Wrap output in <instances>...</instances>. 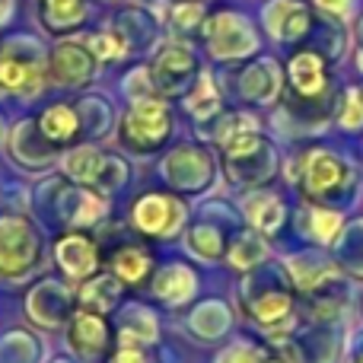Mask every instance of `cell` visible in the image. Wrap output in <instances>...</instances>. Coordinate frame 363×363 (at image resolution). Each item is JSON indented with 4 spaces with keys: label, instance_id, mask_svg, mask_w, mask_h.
<instances>
[{
    "label": "cell",
    "instance_id": "1",
    "mask_svg": "<svg viewBox=\"0 0 363 363\" xmlns=\"http://www.w3.org/2000/svg\"><path fill=\"white\" fill-rule=\"evenodd\" d=\"M169 108L160 99H138L131 102L125 121H121V140L134 153H150L169 138Z\"/></svg>",
    "mask_w": 363,
    "mask_h": 363
},
{
    "label": "cell",
    "instance_id": "2",
    "mask_svg": "<svg viewBox=\"0 0 363 363\" xmlns=\"http://www.w3.org/2000/svg\"><path fill=\"white\" fill-rule=\"evenodd\" d=\"M38 262V236L26 220H0V274L19 277Z\"/></svg>",
    "mask_w": 363,
    "mask_h": 363
},
{
    "label": "cell",
    "instance_id": "3",
    "mask_svg": "<svg viewBox=\"0 0 363 363\" xmlns=\"http://www.w3.org/2000/svg\"><path fill=\"white\" fill-rule=\"evenodd\" d=\"M134 226L147 236H160L169 239L176 236V230L185 220V204L169 194H144V198L134 204Z\"/></svg>",
    "mask_w": 363,
    "mask_h": 363
},
{
    "label": "cell",
    "instance_id": "4",
    "mask_svg": "<svg viewBox=\"0 0 363 363\" xmlns=\"http://www.w3.org/2000/svg\"><path fill=\"white\" fill-rule=\"evenodd\" d=\"M204 38L211 42V51L217 57H242L255 48V35H252L249 23L233 13H217L204 23Z\"/></svg>",
    "mask_w": 363,
    "mask_h": 363
},
{
    "label": "cell",
    "instance_id": "5",
    "mask_svg": "<svg viewBox=\"0 0 363 363\" xmlns=\"http://www.w3.org/2000/svg\"><path fill=\"white\" fill-rule=\"evenodd\" d=\"M67 341L74 347V354H80L86 363H96L102 357V351L108 347V325L99 313H89V309H80V313L70 319V332Z\"/></svg>",
    "mask_w": 363,
    "mask_h": 363
},
{
    "label": "cell",
    "instance_id": "6",
    "mask_svg": "<svg viewBox=\"0 0 363 363\" xmlns=\"http://www.w3.org/2000/svg\"><path fill=\"white\" fill-rule=\"evenodd\" d=\"M93 67H96V61L89 57V51H83L74 42L57 45L51 51V83H61V86L86 83L93 77Z\"/></svg>",
    "mask_w": 363,
    "mask_h": 363
},
{
    "label": "cell",
    "instance_id": "7",
    "mask_svg": "<svg viewBox=\"0 0 363 363\" xmlns=\"http://www.w3.org/2000/svg\"><path fill=\"white\" fill-rule=\"evenodd\" d=\"M153 86H160L163 93H176L182 89V83H185L188 74H194V57L188 48H182V45H166L163 51L157 55V61H153Z\"/></svg>",
    "mask_w": 363,
    "mask_h": 363
},
{
    "label": "cell",
    "instance_id": "8",
    "mask_svg": "<svg viewBox=\"0 0 363 363\" xmlns=\"http://www.w3.org/2000/svg\"><path fill=\"white\" fill-rule=\"evenodd\" d=\"M345 182V166L335 153L328 150H313L303 160V185L313 194H328Z\"/></svg>",
    "mask_w": 363,
    "mask_h": 363
},
{
    "label": "cell",
    "instance_id": "9",
    "mask_svg": "<svg viewBox=\"0 0 363 363\" xmlns=\"http://www.w3.org/2000/svg\"><path fill=\"white\" fill-rule=\"evenodd\" d=\"M264 26L271 29L274 38H300L309 32V10L296 0H274L264 10Z\"/></svg>",
    "mask_w": 363,
    "mask_h": 363
},
{
    "label": "cell",
    "instance_id": "10",
    "mask_svg": "<svg viewBox=\"0 0 363 363\" xmlns=\"http://www.w3.org/2000/svg\"><path fill=\"white\" fill-rule=\"evenodd\" d=\"M287 77H290L296 93L315 96L322 86H325V64H322V57L315 55V51H296V55L290 57Z\"/></svg>",
    "mask_w": 363,
    "mask_h": 363
},
{
    "label": "cell",
    "instance_id": "11",
    "mask_svg": "<svg viewBox=\"0 0 363 363\" xmlns=\"http://www.w3.org/2000/svg\"><path fill=\"white\" fill-rule=\"evenodd\" d=\"M57 262L70 277H86L96 268V245L80 233H70L57 242Z\"/></svg>",
    "mask_w": 363,
    "mask_h": 363
},
{
    "label": "cell",
    "instance_id": "12",
    "mask_svg": "<svg viewBox=\"0 0 363 363\" xmlns=\"http://www.w3.org/2000/svg\"><path fill=\"white\" fill-rule=\"evenodd\" d=\"M115 160L102 157L96 147H80V150H74L67 160H64V169H67L70 179L83 182V185H102V179H106V169H112Z\"/></svg>",
    "mask_w": 363,
    "mask_h": 363
},
{
    "label": "cell",
    "instance_id": "13",
    "mask_svg": "<svg viewBox=\"0 0 363 363\" xmlns=\"http://www.w3.org/2000/svg\"><path fill=\"white\" fill-rule=\"evenodd\" d=\"M0 89L4 93H35L38 89V70L26 61H16L6 51H0Z\"/></svg>",
    "mask_w": 363,
    "mask_h": 363
},
{
    "label": "cell",
    "instance_id": "14",
    "mask_svg": "<svg viewBox=\"0 0 363 363\" xmlns=\"http://www.w3.org/2000/svg\"><path fill=\"white\" fill-rule=\"evenodd\" d=\"M153 294L166 303H182L194 294V274L185 268V264H169L157 274L153 281Z\"/></svg>",
    "mask_w": 363,
    "mask_h": 363
},
{
    "label": "cell",
    "instance_id": "15",
    "mask_svg": "<svg viewBox=\"0 0 363 363\" xmlns=\"http://www.w3.org/2000/svg\"><path fill=\"white\" fill-rule=\"evenodd\" d=\"M42 134L51 140V144H70V140L80 134V115L70 106L57 102L48 112L42 115Z\"/></svg>",
    "mask_w": 363,
    "mask_h": 363
},
{
    "label": "cell",
    "instance_id": "16",
    "mask_svg": "<svg viewBox=\"0 0 363 363\" xmlns=\"http://www.w3.org/2000/svg\"><path fill=\"white\" fill-rule=\"evenodd\" d=\"M245 217L252 220L258 233H274L284 223V204L274 194H255L245 201Z\"/></svg>",
    "mask_w": 363,
    "mask_h": 363
},
{
    "label": "cell",
    "instance_id": "17",
    "mask_svg": "<svg viewBox=\"0 0 363 363\" xmlns=\"http://www.w3.org/2000/svg\"><path fill=\"white\" fill-rule=\"evenodd\" d=\"M42 19L51 32H67L83 19V0H45Z\"/></svg>",
    "mask_w": 363,
    "mask_h": 363
},
{
    "label": "cell",
    "instance_id": "18",
    "mask_svg": "<svg viewBox=\"0 0 363 363\" xmlns=\"http://www.w3.org/2000/svg\"><path fill=\"white\" fill-rule=\"evenodd\" d=\"M112 268L118 271L121 281L138 284V281H144V277L150 274V255H147L144 249H138V245H125V249L115 252Z\"/></svg>",
    "mask_w": 363,
    "mask_h": 363
},
{
    "label": "cell",
    "instance_id": "19",
    "mask_svg": "<svg viewBox=\"0 0 363 363\" xmlns=\"http://www.w3.org/2000/svg\"><path fill=\"white\" fill-rule=\"evenodd\" d=\"M264 255H268V249H264V242L258 239V233H245V236H239L236 242L230 245V264L233 268H255L258 262H264Z\"/></svg>",
    "mask_w": 363,
    "mask_h": 363
},
{
    "label": "cell",
    "instance_id": "20",
    "mask_svg": "<svg viewBox=\"0 0 363 363\" xmlns=\"http://www.w3.org/2000/svg\"><path fill=\"white\" fill-rule=\"evenodd\" d=\"M287 313H290L287 294H264L262 300L252 303V315H255L262 325H274V322H281Z\"/></svg>",
    "mask_w": 363,
    "mask_h": 363
},
{
    "label": "cell",
    "instance_id": "21",
    "mask_svg": "<svg viewBox=\"0 0 363 363\" xmlns=\"http://www.w3.org/2000/svg\"><path fill=\"white\" fill-rule=\"evenodd\" d=\"M188 249L198 258H204V262H213V258H220V252H223V239H220V233L211 230V226H198V230L188 233Z\"/></svg>",
    "mask_w": 363,
    "mask_h": 363
},
{
    "label": "cell",
    "instance_id": "22",
    "mask_svg": "<svg viewBox=\"0 0 363 363\" xmlns=\"http://www.w3.org/2000/svg\"><path fill=\"white\" fill-rule=\"evenodd\" d=\"M188 108H191V115H198V118H204V115H213V112H217V89H213L211 77H201L198 93L188 99Z\"/></svg>",
    "mask_w": 363,
    "mask_h": 363
},
{
    "label": "cell",
    "instance_id": "23",
    "mask_svg": "<svg viewBox=\"0 0 363 363\" xmlns=\"http://www.w3.org/2000/svg\"><path fill=\"white\" fill-rule=\"evenodd\" d=\"M341 230V217L335 211H322V207H313V233L322 242H332Z\"/></svg>",
    "mask_w": 363,
    "mask_h": 363
},
{
    "label": "cell",
    "instance_id": "24",
    "mask_svg": "<svg viewBox=\"0 0 363 363\" xmlns=\"http://www.w3.org/2000/svg\"><path fill=\"white\" fill-rule=\"evenodd\" d=\"M341 128H347V131L363 128V93L360 89H347V102H345V112H341Z\"/></svg>",
    "mask_w": 363,
    "mask_h": 363
},
{
    "label": "cell",
    "instance_id": "25",
    "mask_svg": "<svg viewBox=\"0 0 363 363\" xmlns=\"http://www.w3.org/2000/svg\"><path fill=\"white\" fill-rule=\"evenodd\" d=\"M220 363H268V357L252 345H233L230 351H223Z\"/></svg>",
    "mask_w": 363,
    "mask_h": 363
},
{
    "label": "cell",
    "instance_id": "26",
    "mask_svg": "<svg viewBox=\"0 0 363 363\" xmlns=\"http://www.w3.org/2000/svg\"><path fill=\"white\" fill-rule=\"evenodd\" d=\"M89 45H93V55L102 57V61L121 57V42L115 35H96V38H89Z\"/></svg>",
    "mask_w": 363,
    "mask_h": 363
},
{
    "label": "cell",
    "instance_id": "27",
    "mask_svg": "<svg viewBox=\"0 0 363 363\" xmlns=\"http://www.w3.org/2000/svg\"><path fill=\"white\" fill-rule=\"evenodd\" d=\"M112 363H147V354L140 347H121Z\"/></svg>",
    "mask_w": 363,
    "mask_h": 363
},
{
    "label": "cell",
    "instance_id": "28",
    "mask_svg": "<svg viewBox=\"0 0 363 363\" xmlns=\"http://www.w3.org/2000/svg\"><path fill=\"white\" fill-rule=\"evenodd\" d=\"M315 4H319L322 10H328V13H338V16H341V13H347V10H351V4H354V0H315Z\"/></svg>",
    "mask_w": 363,
    "mask_h": 363
},
{
    "label": "cell",
    "instance_id": "29",
    "mask_svg": "<svg viewBox=\"0 0 363 363\" xmlns=\"http://www.w3.org/2000/svg\"><path fill=\"white\" fill-rule=\"evenodd\" d=\"M10 13H13V0H0V23L10 19Z\"/></svg>",
    "mask_w": 363,
    "mask_h": 363
},
{
    "label": "cell",
    "instance_id": "30",
    "mask_svg": "<svg viewBox=\"0 0 363 363\" xmlns=\"http://www.w3.org/2000/svg\"><path fill=\"white\" fill-rule=\"evenodd\" d=\"M357 363H363V354H360V357H357Z\"/></svg>",
    "mask_w": 363,
    "mask_h": 363
}]
</instances>
